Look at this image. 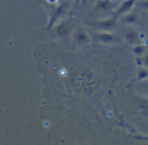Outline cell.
Masks as SVG:
<instances>
[{
  "label": "cell",
  "instance_id": "1",
  "mask_svg": "<svg viewBox=\"0 0 148 145\" xmlns=\"http://www.w3.org/2000/svg\"><path fill=\"white\" fill-rule=\"evenodd\" d=\"M135 1L136 0H127V1H124L119 9L120 12H125L127 10H130L132 7L133 4L135 3Z\"/></svg>",
  "mask_w": 148,
  "mask_h": 145
},
{
  "label": "cell",
  "instance_id": "3",
  "mask_svg": "<svg viewBox=\"0 0 148 145\" xmlns=\"http://www.w3.org/2000/svg\"><path fill=\"white\" fill-rule=\"evenodd\" d=\"M146 63H147V64H148V57L147 58V59H146Z\"/></svg>",
  "mask_w": 148,
  "mask_h": 145
},
{
  "label": "cell",
  "instance_id": "2",
  "mask_svg": "<svg viewBox=\"0 0 148 145\" xmlns=\"http://www.w3.org/2000/svg\"><path fill=\"white\" fill-rule=\"evenodd\" d=\"M139 6L145 10H148V0H142L139 2Z\"/></svg>",
  "mask_w": 148,
  "mask_h": 145
}]
</instances>
